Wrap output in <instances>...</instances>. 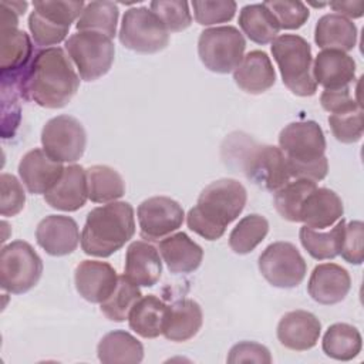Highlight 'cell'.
I'll list each match as a JSON object with an SVG mask.
<instances>
[{
	"mask_svg": "<svg viewBox=\"0 0 364 364\" xmlns=\"http://www.w3.org/2000/svg\"><path fill=\"white\" fill-rule=\"evenodd\" d=\"M17 87L24 100L55 109L65 107L75 95L80 77L63 48L46 47L33 55Z\"/></svg>",
	"mask_w": 364,
	"mask_h": 364,
	"instance_id": "cell-1",
	"label": "cell"
},
{
	"mask_svg": "<svg viewBox=\"0 0 364 364\" xmlns=\"http://www.w3.org/2000/svg\"><path fill=\"white\" fill-rule=\"evenodd\" d=\"M247 192L245 186L230 178L209 183L199 195L198 202L189 209L186 223L191 230L206 240H218L245 209Z\"/></svg>",
	"mask_w": 364,
	"mask_h": 364,
	"instance_id": "cell-2",
	"label": "cell"
},
{
	"mask_svg": "<svg viewBox=\"0 0 364 364\" xmlns=\"http://www.w3.org/2000/svg\"><path fill=\"white\" fill-rule=\"evenodd\" d=\"M279 148L286 156L290 176L318 182L328 172L326 138L316 121H296L279 134Z\"/></svg>",
	"mask_w": 364,
	"mask_h": 364,
	"instance_id": "cell-3",
	"label": "cell"
},
{
	"mask_svg": "<svg viewBox=\"0 0 364 364\" xmlns=\"http://www.w3.org/2000/svg\"><path fill=\"white\" fill-rule=\"evenodd\" d=\"M134 233V208L128 202H109L87 215L81 247L85 255L108 257L129 242Z\"/></svg>",
	"mask_w": 364,
	"mask_h": 364,
	"instance_id": "cell-4",
	"label": "cell"
},
{
	"mask_svg": "<svg viewBox=\"0 0 364 364\" xmlns=\"http://www.w3.org/2000/svg\"><path fill=\"white\" fill-rule=\"evenodd\" d=\"M272 54L283 84L299 97H311L317 91L313 77L311 47L297 34H282L272 41Z\"/></svg>",
	"mask_w": 364,
	"mask_h": 364,
	"instance_id": "cell-5",
	"label": "cell"
},
{
	"mask_svg": "<svg viewBox=\"0 0 364 364\" xmlns=\"http://www.w3.org/2000/svg\"><path fill=\"white\" fill-rule=\"evenodd\" d=\"M34 10L28 16V28L38 46H54L61 43L77 18H80L85 3L82 0L33 1Z\"/></svg>",
	"mask_w": 364,
	"mask_h": 364,
	"instance_id": "cell-6",
	"label": "cell"
},
{
	"mask_svg": "<svg viewBox=\"0 0 364 364\" xmlns=\"http://www.w3.org/2000/svg\"><path fill=\"white\" fill-rule=\"evenodd\" d=\"M246 40L233 26L206 28L198 38V54L202 64L219 74H228L237 68L243 60Z\"/></svg>",
	"mask_w": 364,
	"mask_h": 364,
	"instance_id": "cell-7",
	"label": "cell"
},
{
	"mask_svg": "<svg viewBox=\"0 0 364 364\" xmlns=\"http://www.w3.org/2000/svg\"><path fill=\"white\" fill-rule=\"evenodd\" d=\"M43 273V260L24 240H14L1 247L0 284L1 289L21 294L33 289Z\"/></svg>",
	"mask_w": 364,
	"mask_h": 364,
	"instance_id": "cell-8",
	"label": "cell"
},
{
	"mask_svg": "<svg viewBox=\"0 0 364 364\" xmlns=\"http://www.w3.org/2000/svg\"><path fill=\"white\" fill-rule=\"evenodd\" d=\"M65 50L84 81H95L105 75L115 55L112 38L95 31H78L70 36L65 40Z\"/></svg>",
	"mask_w": 364,
	"mask_h": 364,
	"instance_id": "cell-9",
	"label": "cell"
},
{
	"mask_svg": "<svg viewBox=\"0 0 364 364\" xmlns=\"http://www.w3.org/2000/svg\"><path fill=\"white\" fill-rule=\"evenodd\" d=\"M245 148L240 156L242 169L246 178L255 185L274 193L290 182L291 176L286 156L280 148L274 145H259L247 138Z\"/></svg>",
	"mask_w": 364,
	"mask_h": 364,
	"instance_id": "cell-10",
	"label": "cell"
},
{
	"mask_svg": "<svg viewBox=\"0 0 364 364\" xmlns=\"http://www.w3.org/2000/svg\"><path fill=\"white\" fill-rule=\"evenodd\" d=\"M118 38L132 51L154 54L168 46L169 31L148 7H132L122 17Z\"/></svg>",
	"mask_w": 364,
	"mask_h": 364,
	"instance_id": "cell-11",
	"label": "cell"
},
{
	"mask_svg": "<svg viewBox=\"0 0 364 364\" xmlns=\"http://www.w3.org/2000/svg\"><path fill=\"white\" fill-rule=\"evenodd\" d=\"M259 270L272 286L290 289L303 282L307 264L293 243L274 242L259 256Z\"/></svg>",
	"mask_w": 364,
	"mask_h": 364,
	"instance_id": "cell-12",
	"label": "cell"
},
{
	"mask_svg": "<svg viewBox=\"0 0 364 364\" xmlns=\"http://www.w3.org/2000/svg\"><path fill=\"white\" fill-rule=\"evenodd\" d=\"M85 129L82 124L71 115L54 117L43 127V149L57 162L78 161L85 151Z\"/></svg>",
	"mask_w": 364,
	"mask_h": 364,
	"instance_id": "cell-13",
	"label": "cell"
},
{
	"mask_svg": "<svg viewBox=\"0 0 364 364\" xmlns=\"http://www.w3.org/2000/svg\"><path fill=\"white\" fill-rule=\"evenodd\" d=\"M142 239L159 240L178 230L185 218L182 206L168 196H152L142 200L136 210Z\"/></svg>",
	"mask_w": 364,
	"mask_h": 364,
	"instance_id": "cell-14",
	"label": "cell"
},
{
	"mask_svg": "<svg viewBox=\"0 0 364 364\" xmlns=\"http://www.w3.org/2000/svg\"><path fill=\"white\" fill-rule=\"evenodd\" d=\"M33 55V44L26 31L13 24H0L1 81L18 85V80L27 70Z\"/></svg>",
	"mask_w": 364,
	"mask_h": 364,
	"instance_id": "cell-15",
	"label": "cell"
},
{
	"mask_svg": "<svg viewBox=\"0 0 364 364\" xmlns=\"http://www.w3.org/2000/svg\"><path fill=\"white\" fill-rule=\"evenodd\" d=\"M75 289L90 303H102L111 296L118 283L115 269L100 260H82L74 273Z\"/></svg>",
	"mask_w": 364,
	"mask_h": 364,
	"instance_id": "cell-16",
	"label": "cell"
},
{
	"mask_svg": "<svg viewBox=\"0 0 364 364\" xmlns=\"http://www.w3.org/2000/svg\"><path fill=\"white\" fill-rule=\"evenodd\" d=\"M77 222L64 215L46 216L36 229V240L46 253L51 256H65L73 253L80 243Z\"/></svg>",
	"mask_w": 364,
	"mask_h": 364,
	"instance_id": "cell-17",
	"label": "cell"
},
{
	"mask_svg": "<svg viewBox=\"0 0 364 364\" xmlns=\"http://www.w3.org/2000/svg\"><path fill=\"white\" fill-rule=\"evenodd\" d=\"M61 162L50 158L44 149L28 151L18 164V175L30 193H47L64 172Z\"/></svg>",
	"mask_w": 364,
	"mask_h": 364,
	"instance_id": "cell-18",
	"label": "cell"
},
{
	"mask_svg": "<svg viewBox=\"0 0 364 364\" xmlns=\"http://www.w3.org/2000/svg\"><path fill=\"white\" fill-rule=\"evenodd\" d=\"M277 338L282 346L293 351L313 348L320 337V320L310 311L293 310L286 313L277 324Z\"/></svg>",
	"mask_w": 364,
	"mask_h": 364,
	"instance_id": "cell-19",
	"label": "cell"
},
{
	"mask_svg": "<svg viewBox=\"0 0 364 364\" xmlns=\"http://www.w3.org/2000/svg\"><path fill=\"white\" fill-rule=\"evenodd\" d=\"M88 199L87 172L81 165H70L64 169L58 182L44 193V200L54 209L75 212Z\"/></svg>",
	"mask_w": 364,
	"mask_h": 364,
	"instance_id": "cell-20",
	"label": "cell"
},
{
	"mask_svg": "<svg viewBox=\"0 0 364 364\" xmlns=\"http://www.w3.org/2000/svg\"><path fill=\"white\" fill-rule=\"evenodd\" d=\"M351 287L348 272L336 263L317 264L309 279L307 291L320 304H336L344 300Z\"/></svg>",
	"mask_w": 364,
	"mask_h": 364,
	"instance_id": "cell-21",
	"label": "cell"
},
{
	"mask_svg": "<svg viewBox=\"0 0 364 364\" xmlns=\"http://www.w3.org/2000/svg\"><path fill=\"white\" fill-rule=\"evenodd\" d=\"M313 77L324 90L348 87L355 77V61L344 51L323 50L314 58Z\"/></svg>",
	"mask_w": 364,
	"mask_h": 364,
	"instance_id": "cell-22",
	"label": "cell"
},
{
	"mask_svg": "<svg viewBox=\"0 0 364 364\" xmlns=\"http://www.w3.org/2000/svg\"><path fill=\"white\" fill-rule=\"evenodd\" d=\"M344 208L340 196L328 188H316L300 208V222L311 229H326L343 218Z\"/></svg>",
	"mask_w": 364,
	"mask_h": 364,
	"instance_id": "cell-23",
	"label": "cell"
},
{
	"mask_svg": "<svg viewBox=\"0 0 364 364\" xmlns=\"http://www.w3.org/2000/svg\"><path fill=\"white\" fill-rule=\"evenodd\" d=\"M236 85L249 94H262L276 82V73L270 57L260 50L249 51L233 71Z\"/></svg>",
	"mask_w": 364,
	"mask_h": 364,
	"instance_id": "cell-24",
	"label": "cell"
},
{
	"mask_svg": "<svg viewBox=\"0 0 364 364\" xmlns=\"http://www.w3.org/2000/svg\"><path fill=\"white\" fill-rule=\"evenodd\" d=\"M162 273V262L158 249L145 242H132L125 253V276L135 284L151 287L156 284Z\"/></svg>",
	"mask_w": 364,
	"mask_h": 364,
	"instance_id": "cell-25",
	"label": "cell"
},
{
	"mask_svg": "<svg viewBox=\"0 0 364 364\" xmlns=\"http://www.w3.org/2000/svg\"><path fill=\"white\" fill-rule=\"evenodd\" d=\"M158 249L171 273L195 272L203 259V249L183 232L161 239Z\"/></svg>",
	"mask_w": 364,
	"mask_h": 364,
	"instance_id": "cell-26",
	"label": "cell"
},
{
	"mask_svg": "<svg viewBox=\"0 0 364 364\" xmlns=\"http://www.w3.org/2000/svg\"><path fill=\"white\" fill-rule=\"evenodd\" d=\"M169 306L154 294L142 296L128 314L129 328L144 338H156L164 333Z\"/></svg>",
	"mask_w": 364,
	"mask_h": 364,
	"instance_id": "cell-27",
	"label": "cell"
},
{
	"mask_svg": "<svg viewBox=\"0 0 364 364\" xmlns=\"http://www.w3.org/2000/svg\"><path fill=\"white\" fill-rule=\"evenodd\" d=\"M314 41L323 50L350 51L357 43V27L340 14H324L314 28Z\"/></svg>",
	"mask_w": 364,
	"mask_h": 364,
	"instance_id": "cell-28",
	"label": "cell"
},
{
	"mask_svg": "<svg viewBox=\"0 0 364 364\" xmlns=\"http://www.w3.org/2000/svg\"><path fill=\"white\" fill-rule=\"evenodd\" d=\"M202 323L200 306L192 299H182L169 306V316L162 334L171 341H188L198 334Z\"/></svg>",
	"mask_w": 364,
	"mask_h": 364,
	"instance_id": "cell-29",
	"label": "cell"
},
{
	"mask_svg": "<svg viewBox=\"0 0 364 364\" xmlns=\"http://www.w3.org/2000/svg\"><path fill=\"white\" fill-rule=\"evenodd\" d=\"M98 360L104 364L115 363H141L144 358V347L136 337L124 330L107 333L97 346Z\"/></svg>",
	"mask_w": 364,
	"mask_h": 364,
	"instance_id": "cell-30",
	"label": "cell"
},
{
	"mask_svg": "<svg viewBox=\"0 0 364 364\" xmlns=\"http://www.w3.org/2000/svg\"><path fill=\"white\" fill-rule=\"evenodd\" d=\"M239 26L249 40L262 46L272 43L280 31L276 17L263 3L245 6L239 13Z\"/></svg>",
	"mask_w": 364,
	"mask_h": 364,
	"instance_id": "cell-31",
	"label": "cell"
},
{
	"mask_svg": "<svg viewBox=\"0 0 364 364\" xmlns=\"http://www.w3.org/2000/svg\"><path fill=\"white\" fill-rule=\"evenodd\" d=\"M346 230V220L341 218L337 220L334 228L328 232H320L307 226L300 228L299 237L301 246L316 260L334 259L340 255Z\"/></svg>",
	"mask_w": 364,
	"mask_h": 364,
	"instance_id": "cell-32",
	"label": "cell"
},
{
	"mask_svg": "<svg viewBox=\"0 0 364 364\" xmlns=\"http://www.w3.org/2000/svg\"><path fill=\"white\" fill-rule=\"evenodd\" d=\"M321 347L326 355L340 361H350L360 354L363 340L360 331L354 326L334 323L324 333Z\"/></svg>",
	"mask_w": 364,
	"mask_h": 364,
	"instance_id": "cell-33",
	"label": "cell"
},
{
	"mask_svg": "<svg viewBox=\"0 0 364 364\" xmlns=\"http://www.w3.org/2000/svg\"><path fill=\"white\" fill-rule=\"evenodd\" d=\"M87 172L88 199L95 203H109L122 198L125 183L122 176L108 165H92Z\"/></svg>",
	"mask_w": 364,
	"mask_h": 364,
	"instance_id": "cell-34",
	"label": "cell"
},
{
	"mask_svg": "<svg viewBox=\"0 0 364 364\" xmlns=\"http://www.w3.org/2000/svg\"><path fill=\"white\" fill-rule=\"evenodd\" d=\"M119 17L118 6L112 1H90L85 4L75 28L78 31H95L109 38L117 34Z\"/></svg>",
	"mask_w": 364,
	"mask_h": 364,
	"instance_id": "cell-35",
	"label": "cell"
},
{
	"mask_svg": "<svg viewBox=\"0 0 364 364\" xmlns=\"http://www.w3.org/2000/svg\"><path fill=\"white\" fill-rule=\"evenodd\" d=\"M269 232V222L264 216L250 213L239 220L229 235V246L235 253L246 255L263 242Z\"/></svg>",
	"mask_w": 364,
	"mask_h": 364,
	"instance_id": "cell-36",
	"label": "cell"
},
{
	"mask_svg": "<svg viewBox=\"0 0 364 364\" xmlns=\"http://www.w3.org/2000/svg\"><path fill=\"white\" fill-rule=\"evenodd\" d=\"M142 297V293L129 277L125 274L118 276V283L115 290L108 299L100 303L101 313L111 321H124L134 304Z\"/></svg>",
	"mask_w": 364,
	"mask_h": 364,
	"instance_id": "cell-37",
	"label": "cell"
},
{
	"mask_svg": "<svg viewBox=\"0 0 364 364\" xmlns=\"http://www.w3.org/2000/svg\"><path fill=\"white\" fill-rule=\"evenodd\" d=\"M317 185L309 179H294L274 192L273 202L277 213L289 222H300V208L306 196Z\"/></svg>",
	"mask_w": 364,
	"mask_h": 364,
	"instance_id": "cell-38",
	"label": "cell"
},
{
	"mask_svg": "<svg viewBox=\"0 0 364 364\" xmlns=\"http://www.w3.org/2000/svg\"><path fill=\"white\" fill-rule=\"evenodd\" d=\"M149 10L155 13L168 31L178 33L188 28L192 23L189 4L182 0H154Z\"/></svg>",
	"mask_w": 364,
	"mask_h": 364,
	"instance_id": "cell-39",
	"label": "cell"
},
{
	"mask_svg": "<svg viewBox=\"0 0 364 364\" xmlns=\"http://www.w3.org/2000/svg\"><path fill=\"white\" fill-rule=\"evenodd\" d=\"M328 124L333 135L343 144H354L363 136V108L361 105L344 112L331 114Z\"/></svg>",
	"mask_w": 364,
	"mask_h": 364,
	"instance_id": "cell-40",
	"label": "cell"
},
{
	"mask_svg": "<svg viewBox=\"0 0 364 364\" xmlns=\"http://www.w3.org/2000/svg\"><path fill=\"white\" fill-rule=\"evenodd\" d=\"M193 16L198 24L212 26L230 21L236 13V1L232 0H203L192 1Z\"/></svg>",
	"mask_w": 364,
	"mask_h": 364,
	"instance_id": "cell-41",
	"label": "cell"
},
{
	"mask_svg": "<svg viewBox=\"0 0 364 364\" xmlns=\"http://www.w3.org/2000/svg\"><path fill=\"white\" fill-rule=\"evenodd\" d=\"M272 14L276 17L280 28L297 30L300 28L310 16L307 6L301 1H287V0H270L263 3Z\"/></svg>",
	"mask_w": 364,
	"mask_h": 364,
	"instance_id": "cell-42",
	"label": "cell"
},
{
	"mask_svg": "<svg viewBox=\"0 0 364 364\" xmlns=\"http://www.w3.org/2000/svg\"><path fill=\"white\" fill-rule=\"evenodd\" d=\"M1 200H0V212L1 216H16L26 203V193L23 185L14 175L1 173Z\"/></svg>",
	"mask_w": 364,
	"mask_h": 364,
	"instance_id": "cell-43",
	"label": "cell"
},
{
	"mask_svg": "<svg viewBox=\"0 0 364 364\" xmlns=\"http://www.w3.org/2000/svg\"><path fill=\"white\" fill-rule=\"evenodd\" d=\"M364 225L361 220H353L346 225L341 245V257L351 264H361L364 260Z\"/></svg>",
	"mask_w": 364,
	"mask_h": 364,
	"instance_id": "cell-44",
	"label": "cell"
},
{
	"mask_svg": "<svg viewBox=\"0 0 364 364\" xmlns=\"http://www.w3.org/2000/svg\"><path fill=\"white\" fill-rule=\"evenodd\" d=\"M228 363H272L267 347L255 341H242L235 344L228 355Z\"/></svg>",
	"mask_w": 364,
	"mask_h": 364,
	"instance_id": "cell-45",
	"label": "cell"
},
{
	"mask_svg": "<svg viewBox=\"0 0 364 364\" xmlns=\"http://www.w3.org/2000/svg\"><path fill=\"white\" fill-rule=\"evenodd\" d=\"M320 104L330 114H338L360 107V102L351 98L348 87L338 90H324L320 95Z\"/></svg>",
	"mask_w": 364,
	"mask_h": 364,
	"instance_id": "cell-46",
	"label": "cell"
},
{
	"mask_svg": "<svg viewBox=\"0 0 364 364\" xmlns=\"http://www.w3.org/2000/svg\"><path fill=\"white\" fill-rule=\"evenodd\" d=\"M330 7L337 11L336 14H340L343 17L350 18H358L364 14V3L363 1H334L330 3Z\"/></svg>",
	"mask_w": 364,
	"mask_h": 364,
	"instance_id": "cell-47",
	"label": "cell"
}]
</instances>
